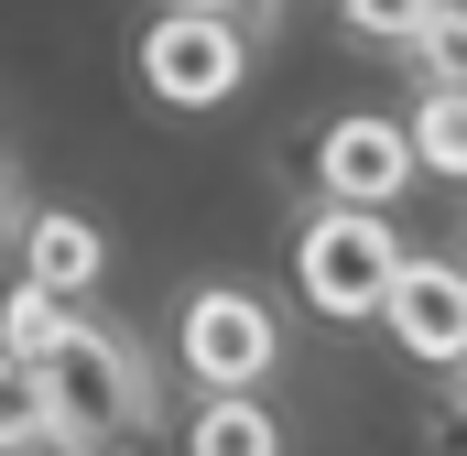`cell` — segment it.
I'll return each mask as SVG.
<instances>
[{
  "mask_svg": "<svg viewBox=\"0 0 467 456\" xmlns=\"http://www.w3.org/2000/svg\"><path fill=\"white\" fill-rule=\"evenodd\" d=\"M33 380H44V424L66 456H130L152 435V369L130 358V337L88 326V316L33 358Z\"/></svg>",
  "mask_w": 467,
  "mask_h": 456,
  "instance_id": "6da1fadb",
  "label": "cell"
},
{
  "mask_svg": "<svg viewBox=\"0 0 467 456\" xmlns=\"http://www.w3.org/2000/svg\"><path fill=\"white\" fill-rule=\"evenodd\" d=\"M391 272H402V239L380 207H316L305 239H294V283H305V305L316 316H380V294H391Z\"/></svg>",
  "mask_w": 467,
  "mask_h": 456,
  "instance_id": "7a4b0ae2",
  "label": "cell"
},
{
  "mask_svg": "<svg viewBox=\"0 0 467 456\" xmlns=\"http://www.w3.org/2000/svg\"><path fill=\"white\" fill-rule=\"evenodd\" d=\"M239 77H250V33L229 11H163L141 33V88L174 98V109H218Z\"/></svg>",
  "mask_w": 467,
  "mask_h": 456,
  "instance_id": "3957f363",
  "label": "cell"
},
{
  "mask_svg": "<svg viewBox=\"0 0 467 456\" xmlns=\"http://www.w3.org/2000/svg\"><path fill=\"white\" fill-rule=\"evenodd\" d=\"M174 347H185V380L196 391H261L272 380V305L239 294V283H207L185 316H174Z\"/></svg>",
  "mask_w": 467,
  "mask_h": 456,
  "instance_id": "277c9868",
  "label": "cell"
},
{
  "mask_svg": "<svg viewBox=\"0 0 467 456\" xmlns=\"http://www.w3.org/2000/svg\"><path fill=\"white\" fill-rule=\"evenodd\" d=\"M380 326L402 358H424V369H467V261H435V250H402V272H391V294H380Z\"/></svg>",
  "mask_w": 467,
  "mask_h": 456,
  "instance_id": "5b68a950",
  "label": "cell"
},
{
  "mask_svg": "<svg viewBox=\"0 0 467 456\" xmlns=\"http://www.w3.org/2000/svg\"><path fill=\"white\" fill-rule=\"evenodd\" d=\"M316 185H327V207H391V196L413 185V141H402V119L348 109L327 141H316Z\"/></svg>",
  "mask_w": 467,
  "mask_h": 456,
  "instance_id": "8992f818",
  "label": "cell"
},
{
  "mask_svg": "<svg viewBox=\"0 0 467 456\" xmlns=\"http://www.w3.org/2000/svg\"><path fill=\"white\" fill-rule=\"evenodd\" d=\"M99 261H109V250H99V228L77 218V207H44V218L22 228V283L55 294V305H77V294L99 283Z\"/></svg>",
  "mask_w": 467,
  "mask_h": 456,
  "instance_id": "52a82bcc",
  "label": "cell"
},
{
  "mask_svg": "<svg viewBox=\"0 0 467 456\" xmlns=\"http://www.w3.org/2000/svg\"><path fill=\"white\" fill-rule=\"evenodd\" d=\"M185 456H283V424L250 391H207V413L185 424Z\"/></svg>",
  "mask_w": 467,
  "mask_h": 456,
  "instance_id": "ba28073f",
  "label": "cell"
},
{
  "mask_svg": "<svg viewBox=\"0 0 467 456\" xmlns=\"http://www.w3.org/2000/svg\"><path fill=\"white\" fill-rule=\"evenodd\" d=\"M402 141H413V174L435 163V174L467 185V88H424V109L402 119Z\"/></svg>",
  "mask_w": 467,
  "mask_h": 456,
  "instance_id": "9c48e42d",
  "label": "cell"
},
{
  "mask_svg": "<svg viewBox=\"0 0 467 456\" xmlns=\"http://www.w3.org/2000/svg\"><path fill=\"white\" fill-rule=\"evenodd\" d=\"M66 326H77V316H66L55 294H33V283H11V294H0V358H22V369H33Z\"/></svg>",
  "mask_w": 467,
  "mask_h": 456,
  "instance_id": "30bf717a",
  "label": "cell"
},
{
  "mask_svg": "<svg viewBox=\"0 0 467 456\" xmlns=\"http://www.w3.org/2000/svg\"><path fill=\"white\" fill-rule=\"evenodd\" d=\"M55 446V424H44V380L22 369V358H0V456H33Z\"/></svg>",
  "mask_w": 467,
  "mask_h": 456,
  "instance_id": "8fae6325",
  "label": "cell"
},
{
  "mask_svg": "<svg viewBox=\"0 0 467 456\" xmlns=\"http://www.w3.org/2000/svg\"><path fill=\"white\" fill-rule=\"evenodd\" d=\"M402 55L424 66V88H467V0H435V22H424Z\"/></svg>",
  "mask_w": 467,
  "mask_h": 456,
  "instance_id": "7c38bea8",
  "label": "cell"
},
{
  "mask_svg": "<svg viewBox=\"0 0 467 456\" xmlns=\"http://www.w3.org/2000/svg\"><path fill=\"white\" fill-rule=\"evenodd\" d=\"M337 11H348V33H369V44H413L435 22V0H337Z\"/></svg>",
  "mask_w": 467,
  "mask_h": 456,
  "instance_id": "4fadbf2b",
  "label": "cell"
},
{
  "mask_svg": "<svg viewBox=\"0 0 467 456\" xmlns=\"http://www.w3.org/2000/svg\"><path fill=\"white\" fill-rule=\"evenodd\" d=\"M163 11H229L239 33H272L283 22V0H163Z\"/></svg>",
  "mask_w": 467,
  "mask_h": 456,
  "instance_id": "5bb4252c",
  "label": "cell"
},
{
  "mask_svg": "<svg viewBox=\"0 0 467 456\" xmlns=\"http://www.w3.org/2000/svg\"><path fill=\"white\" fill-rule=\"evenodd\" d=\"M446 446H457V456H467V413H446Z\"/></svg>",
  "mask_w": 467,
  "mask_h": 456,
  "instance_id": "9a60e30c",
  "label": "cell"
},
{
  "mask_svg": "<svg viewBox=\"0 0 467 456\" xmlns=\"http://www.w3.org/2000/svg\"><path fill=\"white\" fill-rule=\"evenodd\" d=\"M446 413H467V369H457V402H446Z\"/></svg>",
  "mask_w": 467,
  "mask_h": 456,
  "instance_id": "2e32d148",
  "label": "cell"
},
{
  "mask_svg": "<svg viewBox=\"0 0 467 456\" xmlns=\"http://www.w3.org/2000/svg\"><path fill=\"white\" fill-rule=\"evenodd\" d=\"M0 207H11V174H0Z\"/></svg>",
  "mask_w": 467,
  "mask_h": 456,
  "instance_id": "e0dca14e",
  "label": "cell"
}]
</instances>
